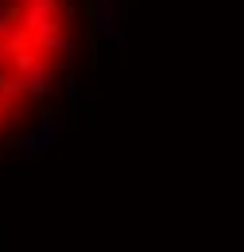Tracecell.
Segmentation results:
<instances>
[{"label": "cell", "instance_id": "6da1fadb", "mask_svg": "<svg viewBox=\"0 0 244 252\" xmlns=\"http://www.w3.org/2000/svg\"><path fill=\"white\" fill-rule=\"evenodd\" d=\"M12 74H16L20 94H24V97L55 94V82H59V70H55V63H47V59H39V63L28 66V70H12Z\"/></svg>", "mask_w": 244, "mask_h": 252}]
</instances>
